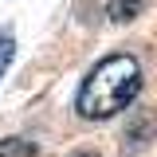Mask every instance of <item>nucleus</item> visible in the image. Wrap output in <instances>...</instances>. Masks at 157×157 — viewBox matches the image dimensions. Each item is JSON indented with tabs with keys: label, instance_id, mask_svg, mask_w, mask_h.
<instances>
[{
	"label": "nucleus",
	"instance_id": "obj_1",
	"mask_svg": "<svg viewBox=\"0 0 157 157\" xmlns=\"http://www.w3.org/2000/svg\"><path fill=\"white\" fill-rule=\"evenodd\" d=\"M137 90H141V63L126 51H114L102 63H94L90 75L82 78L75 110L90 122H102V118H114L118 110H126L137 98Z\"/></svg>",
	"mask_w": 157,
	"mask_h": 157
},
{
	"label": "nucleus",
	"instance_id": "obj_2",
	"mask_svg": "<svg viewBox=\"0 0 157 157\" xmlns=\"http://www.w3.org/2000/svg\"><path fill=\"white\" fill-rule=\"evenodd\" d=\"M145 4L149 0H106V16H110V24H130L141 16Z\"/></svg>",
	"mask_w": 157,
	"mask_h": 157
},
{
	"label": "nucleus",
	"instance_id": "obj_3",
	"mask_svg": "<svg viewBox=\"0 0 157 157\" xmlns=\"http://www.w3.org/2000/svg\"><path fill=\"white\" fill-rule=\"evenodd\" d=\"M0 157H36V141H28V137H4L0 141Z\"/></svg>",
	"mask_w": 157,
	"mask_h": 157
},
{
	"label": "nucleus",
	"instance_id": "obj_4",
	"mask_svg": "<svg viewBox=\"0 0 157 157\" xmlns=\"http://www.w3.org/2000/svg\"><path fill=\"white\" fill-rule=\"evenodd\" d=\"M12 55H16V39H12V32H0V78H4V71H8Z\"/></svg>",
	"mask_w": 157,
	"mask_h": 157
},
{
	"label": "nucleus",
	"instance_id": "obj_5",
	"mask_svg": "<svg viewBox=\"0 0 157 157\" xmlns=\"http://www.w3.org/2000/svg\"><path fill=\"white\" fill-rule=\"evenodd\" d=\"M71 157H98V153H94V149H75Z\"/></svg>",
	"mask_w": 157,
	"mask_h": 157
}]
</instances>
